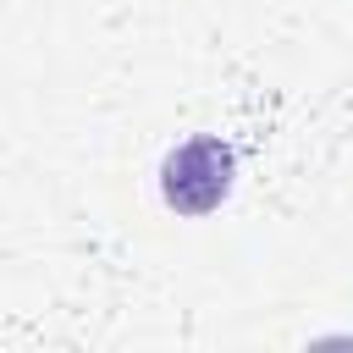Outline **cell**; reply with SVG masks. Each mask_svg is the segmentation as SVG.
Wrapping results in <instances>:
<instances>
[{
  "mask_svg": "<svg viewBox=\"0 0 353 353\" xmlns=\"http://www.w3.org/2000/svg\"><path fill=\"white\" fill-rule=\"evenodd\" d=\"M232 182H237V149L226 138H215V132L182 138L160 160V199L176 215H210V210H221L232 199Z\"/></svg>",
  "mask_w": 353,
  "mask_h": 353,
  "instance_id": "obj_1",
  "label": "cell"
}]
</instances>
